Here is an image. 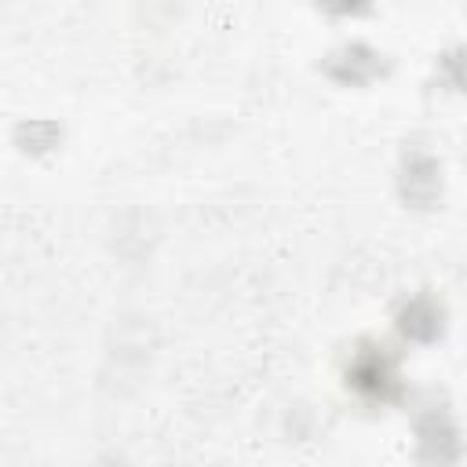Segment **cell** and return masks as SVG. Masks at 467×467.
I'll return each mask as SVG.
<instances>
[{
  "instance_id": "cell-1",
  "label": "cell",
  "mask_w": 467,
  "mask_h": 467,
  "mask_svg": "<svg viewBox=\"0 0 467 467\" xmlns=\"http://www.w3.org/2000/svg\"><path fill=\"white\" fill-rule=\"evenodd\" d=\"M343 387L354 394L361 405H398L405 398V379H401V361L398 350L379 343V339H361L354 343L347 365H343Z\"/></svg>"
},
{
  "instance_id": "cell-2",
  "label": "cell",
  "mask_w": 467,
  "mask_h": 467,
  "mask_svg": "<svg viewBox=\"0 0 467 467\" xmlns=\"http://www.w3.org/2000/svg\"><path fill=\"white\" fill-rule=\"evenodd\" d=\"M460 456H463V434L449 416V409L438 405L423 409L416 416V460L423 467H456Z\"/></svg>"
},
{
  "instance_id": "cell-3",
  "label": "cell",
  "mask_w": 467,
  "mask_h": 467,
  "mask_svg": "<svg viewBox=\"0 0 467 467\" xmlns=\"http://www.w3.org/2000/svg\"><path fill=\"white\" fill-rule=\"evenodd\" d=\"M321 69L328 80H336L343 88H365L387 73V55L365 40H350V44H339L336 51H328Z\"/></svg>"
},
{
  "instance_id": "cell-4",
  "label": "cell",
  "mask_w": 467,
  "mask_h": 467,
  "mask_svg": "<svg viewBox=\"0 0 467 467\" xmlns=\"http://www.w3.org/2000/svg\"><path fill=\"white\" fill-rule=\"evenodd\" d=\"M441 186H445L441 161L431 150H409L401 168H398V193H401V201L412 204V208H431V204L441 201Z\"/></svg>"
},
{
  "instance_id": "cell-5",
  "label": "cell",
  "mask_w": 467,
  "mask_h": 467,
  "mask_svg": "<svg viewBox=\"0 0 467 467\" xmlns=\"http://www.w3.org/2000/svg\"><path fill=\"white\" fill-rule=\"evenodd\" d=\"M394 328L409 343H434L445 332V303L434 292H412L394 310Z\"/></svg>"
},
{
  "instance_id": "cell-6",
  "label": "cell",
  "mask_w": 467,
  "mask_h": 467,
  "mask_svg": "<svg viewBox=\"0 0 467 467\" xmlns=\"http://www.w3.org/2000/svg\"><path fill=\"white\" fill-rule=\"evenodd\" d=\"M434 73H438L445 91H456V95L467 91V44H456V47L441 51Z\"/></svg>"
},
{
  "instance_id": "cell-7",
  "label": "cell",
  "mask_w": 467,
  "mask_h": 467,
  "mask_svg": "<svg viewBox=\"0 0 467 467\" xmlns=\"http://www.w3.org/2000/svg\"><path fill=\"white\" fill-rule=\"evenodd\" d=\"M463 161H467V153H463Z\"/></svg>"
}]
</instances>
